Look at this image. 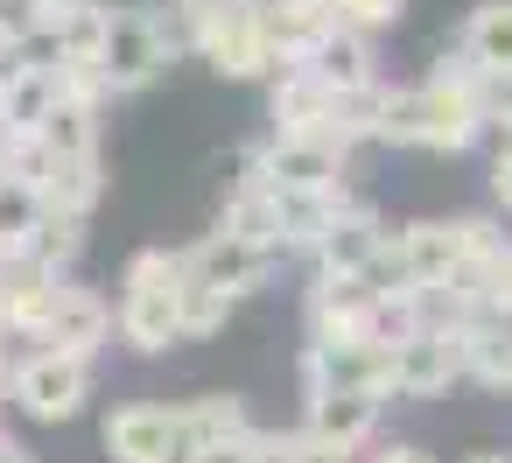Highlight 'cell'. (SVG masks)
Instances as JSON below:
<instances>
[{
  "instance_id": "ac0fdd59",
  "label": "cell",
  "mask_w": 512,
  "mask_h": 463,
  "mask_svg": "<svg viewBox=\"0 0 512 463\" xmlns=\"http://www.w3.org/2000/svg\"><path fill=\"white\" fill-rule=\"evenodd\" d=\"M176 414H183V428L197 435V449H204L211 463H218V456H232V449H239V435L253 428L239 393H197V400H183Z\"/></svg>"
},
{
  "instance_id": "d6986e66",
  "label": "cell",
  "mask_w": 512,
  "mask_h": 463,
  "mask_svg": "<svg viewBox=\"0 0 512 463\" xmlns=\"http://www.w3.org/2000/svg\"><path fill=\"white\" fill-rule=\"evenodd\" d=\"M379 407H386V400H372V393H316L302 428L323 435V442H337V449H358V442L379 428Z\"/></svg>"
},
{
  "instance_id": "f35d334b",
  "label": "cell",
  "mask_w": 512,
  "mask_h": 463,
  "mask_svg": "<svg viewBox=\"0 0 512 463\" xmlns=\"http://www.w3.org/2000/svg\"><path fill=\"white\" fill-rule=\"evenodd\" d=\"M0 253H8V246H0Z\"/></svg>"
},
{
  "instance_id": "7402d4cb",
  "label": "cell",
  "mask_w": 512,
  "mask_h": 463,
  "mask_svg": "<svg viewBox=\"0 0 512 463\" xmlns=\"http://www.w3.org/2000/svg\"><path fill=\"white\" fill-rule=\"evenodd\" d=\"M463 57L477 71H505L512 78V0H477L463 22Z\"/></svg>"
},
{
  "instance_id": "e0dca14e",
  "label": "cell",
  "mask_w": 512,
  "mask_h": 463,
  "mask_svg": "<svg viewBox=\"0 0 512 463\" xmlns=\"http://www.w3.org/2000/svg\"><path fill=\"white\" fill-rule=\"evenodd\" d=\"M106 176H99V155H50L43 162V183H36V204L43 211H64V218H85L99 204Z\"/></svg>"
},
{
  "instance_id": "4fadbf2b",
  "label": "cell",
  "mask_w": 512,
  "mask_h": 463,
  "mask_svg": "<svg viewBox=\"0 0 512 463\" xmlns=\"http://www.w3.org/2000/svg\"><path fill=\"white\" fill-rule=\"evenodd\" d=\"M57 106V85H50V64L43 57H15L0 71V134L8 141H29Z\"/></svg>"
},
{
  "instance_id": "4316f807",
  "label": "cell",
  "mask_w": 512,
  "mask_h": 463,
  "mask_svg": "<svg viewBox=\"0 0 512 463\" xmlns=\"http://www.w3.org/2000/svg\"><path fill=\"white\" fill-rule=\"evenodd\" d=\"M36 211H43V204H36V190H29V183H8V176H0V246H8V253L29 239Z\"/></svg>"
},
{
  "instance_id": "8992f818",
  "label": "cell",
  "mask_w": 512,
  "mask_h": 463,
  "mask_svg": "<svg viewBox=\"0 0 512 463\" xmlns=\"http://www.w3.org/2000/svg\"><path fill=\"white\" fill-rule=\"evenodd\" d=\"M106 337H113V309H106V295L85 288V281H57L50 302H43V316H36V330H29L36 351L85 358V365L106 351Z\"/></svg>"
},
{
  "instance_id": "1f68e13d",
  "label": "cell",
  "mask_w": 512,
  "mask_h": 463,
  "mask_svg": "<svg viewBox=\"0 0 512 463\" xmlns=\"http://www.w3.org/2000/svg\"><path fill=\"white\" fill-rule=\"evenodd\" d=\"M372 463H435V456H428V449H414V442H393V449H379Z\"/></svg>"
},
{
  "instance_id": "3957f363",
  "label": "cell",
  "mask_w": 512,
  "mask_h": 463,
  "mask_svg": "<svg viewBox=\"0 0 512 463\" xmlns=\"http://www.w3.org/2000/svg\"><path fill=\"white\" fill-rule=\"evenodd\" d=\"M176 281H183V253L148 246V253L127 260L113 323H120V337H127L134 351H169V344H183V337H176Z\"/></svg>"
},
{
  "instance_id": "8fae6325",
  "label": "cell",
  "mask_w": 512,
  "mask_h": 463,
  "mask_svg": "<svg viewBox=\"0 0 512 463\" xmlns=\"http://www.w3.org/2000/svg\"><path fill=\"white\" fill-rule=\"evenodd\" d=\"M449 379H463L456 330H435V323H421L414 337H400V344H393V393H407V400H428V393H442Z\"/></svg>"
},
{
  "instance_id": "44dd1931",
  "label": "cell",
  "mask_w": 512,
  "mask_h": 463,
  "mask_svg": "<svg viewBox=\"0 0 512 463\" xmlns=\"http://www.w3.org/2000/svg\"><path fill=\"white\" fill-rule=\"evenodd\" d=\"M15 253H22V260H36L43 274L71 281V267H78V253H85V218H64V211H36V225H29V239H22Z\"/></svg>"
},
{
  "instance_id": "5b68a950",
  "label": "cell",
  "mask_w": 512,
  "mask_h": 463,
  "mask_svg": "<svg viewBox=\"0 0 512 463\" xmlns=\"http://www.w3.org/2000/svg\"><path fill=\"white\" fill-rule=\"evenodd\" d=\"M106 449H113V463H211L197 449V435L183 428V414L162 407V400L113 407L106 414Z\"/></svg>"
},
{
  "instance_id": "52a82bcc",
  "label": "cell",
  "mask_w": 512,
  "mask_h": 463,
  "mask_svg": "<svg viewBox=\"0 0 512 463\" xmlns=\"http://www.w3.org/2000/svg\"><path fill=\"white\" fill-rule=\"evenodd\" d=\"M8 400H15L29 421H71V414L92 400V365H85V358H57V351H29V358L8 372Z\"/></svg>"
},
{
  "instance_id": "30bf717a",
  "label": "cell",
  "mask_w": 512,
  "mask_h": 463,
  "mask_svg": "<svg viewBox=\"0 0 512 463\" xmlns=\"http://www.w3.org/2000/svg\"><path fill=\"white\" fill-rule=\"evenodd\" d=\"M274 267H281V253L246 246V239H225V232H204V239L183 253V274H190V281H204V288H218L225 302L253 295V288H260Z\"/></svg>"
},
{
  "instance_id": "d590c367",
  "label": "cell",
  "mask_w": 512,
  "mask_h": 463,
  "mask_svg": "<svg viewBox=\"0 0 512 463\" xmlns=\"http://www.w3.org/2000/svg\"><path fill=\"white\" fill-rule=\"evenodd\" d=\"M498 148H512V120H505V127H498Z\"/></svg>"
},
{
  "instance_id": "7c38bea8",
  "label": "cell",
  "mask_w": 512,
  "mask_h": 463,
  "mask_svg": "<svg viewBox=\"0 0 512 463\" xmlns=\"http://www.w3.org/2000/svg\"><path fill=\"white\" fill-rule=\"evenodd\" d=\"M372 288L365 281H323L309 288V344H372Z\"/></svg>"
},
{
  "instance_id": "2e32d148",
  "label": "cell",
  "mask_w": 512,
  "mask_h": 463,
  "mask_svg": "<svg viewBox=\"0 0 512 463\" xmlns=\"http://www.w3.org/2000/svg\"><path fill=\"white\" fill-rule=\"evenodd\" d=\"M260 29H267L274 64H302V57H309L337 22H330L323 0H260Z\"/></svg>"
},
{
  "instance_id": "d4e9b609",
  "label": "cell",
  "mask_w": 512,
  "mask_h": 463,
  "mask_svg": "<svg viewBox=\"0 0 512 463\" xmlns=\"http://www.w3.org/2000/svg\"><path fill=\"white\" fill-rule=\"evenodd\" d=\"M225 316H232V302L218 295V288H204V281H176V337L183 344H197V337H218L225 330Z\"/></svg>"
},
{
  "instance_id": "484cf974",
  "label": "cell",
  "mask_w": 512,
  "mask_h": 463,
  "mask_svg": "<svg viewBox=\"0 0 512 463\" xmlns=\"http://www.w3.org/2000/svg\"><path fill=\"white\" fill-rule=\"evenodd\" d=\"M323 8H330V22H337V29L372 36V29H393V22L407 15V0H323Z\"/></svg>"
},
{
  "instance_id": "83f0119b",
  "label": "cell",
  "mask_w": 512,
  "mask_h": 463,
  "mask_svg": "<svg viewBox=\"0 0 512 463\" xmlns=\"http://www.w3.org/2000/svg\"><path fill=\"white\" fill-rule=\"evenodd\" d=\"M477 302L491 316H512V246H498L484 267H477Z\"/></svg>"
},
{
  "instance_id": "603a6c76",
  "label": "cell",
  "mask_w": 512,
  "mask_h": 463,
  "mask_svg": "<svg viewBox=\"0 0 512 463\" xmlns=\"http://www.w3.org/2000/svg\"><path fill=\"white\" fill-rule=\"evenodd\" d=\"M218 232H225V239H246V246H267V253H281V225H274V190H267V183L225 190Z\"/></svg>"
},
{
  "instance_id": "f1b7e54d",
  "label": "cell",
  "mask_w": 512,
  "mask_h": 463,
  "mask_svg": "<svg viewBox=\"0 0 512 463\" xmlns=\"http://www.w3.org/2000/svg\"><path fill=\"white\" fill-rule=\"evenodd\" d=\"M225 463H295L288 428H246V435H239V449H232Z\"/></svg>"
},
{
  "instance_id": "7a4b0ae2",
  "label": "cell",
  "mask_w": 512,
  "mask_h": 463,
  "mask_svg": "<svg viewBox=\"0 0 512 463\" xmlns=\"http://www.w3.org/2000/svg\"><path fill=\"white\" fill-rule=\"evenodd\" d=\"M505 246V232L477 211V218H421V225H400L393 232V267H400V281L414 288V295H428V288H442V281H456L463 267H477V260H491Z\"/></svg>"
},
{
  "instance_id": "277c9868",
  "label": "cell",
  "mask_w": 512,
  "mask_h": 463,
  "mask_svg": "<svg viewBox=\"0 0 512 463\" xmlns=\"http://www.w3.org/2000/svg\"><path fill=\"white\" fill-rule=\"evenodd\" d=\"M169 36H162V22L148 15V8H113L106 15V36H99V85H106V99L113 92H148L162 71H169Z\"/></svg>"
},
{
  "instance_id": "8d00e7d4",
  "label": "cell",
  "mask_w": 512,
  "mask_h": 463,
  "mask_svg": "<svg viewBox=\"0 0 512 463\" xmlns=\"http://www.w3.org/2000/svg\"><path fill=\"white\" fill-rule=\"evenodd\" d=\"M0 449H15V435H8V428H0Z\"/></svg>"
},
{
  "instance_id": "6da1fadb",
  "label": "cell",
  "mask_w": 512,
  "mask_h": 463,
  "mask_svg": "<svg viewBox=\"0 0 512 463\" xmlns=\"http://www.w3.org/2000/svg\"><path fill=\"white\" fill-rule=\"evenodd\" d=\"M372 141L463 155V148H477V141H484V120H477V106H470V92H463V85H449V78H421V85L379 92Z\"/></svg>"
},
{
  "instance_id": "ffe728a7",
  "label": "cell",
  "mask_w": 512,
  "mask_h": 463,
  "mask_svg": "<svg viewBox=\"0 0 512 463\" xmlns=\"http://www.w3.org/2000/svg\"><path fill=\"white\" fill-rule=\"evenodd\" d=\"M456 351H463V372L470 379L512 386V316H470L456 330Z\"/></svg>"
},
{
  "instance_id": "836d02e7",
  "label": "cell",
  "mask_w": 512,
  "mask_h": 463,
  "mask_svg": "<svg viewBox=\"0 0 512 463\" xmlns=\"http://www.w3.org/2000/svg\"><path fill=\"white\" fill-rule=\"evenodd\" d=\"M8 372H15V365H8V344H0V400H8Z\"/></svg>"
},
{
  "instance_id": "ba28073f",
  "label": "cell",
  "mask_w": 512,
  "mask_h": 463,
  "mask_svg": "<svg viewBox=\"0 0 512 463\" xmlns=\"http://www.w3.org/2000/svg\"><path fill=\"white\" fill-rule=\"evenodd\" d=\"M260 162V183L267 190H302V197H323L337 183H351V155L330 148V141H309V134H274L253 148Z\"/></svg>"
},
{
  "instance_id": "9a60e30c",
  "label": "cell",
  "mask_w": 512,
  "mask_h": 463,
  "mask_svg": "<svg viewBox=\"0 0 512 463\" xmlns=\"http://www.w3.org/2000/svg\"><path fill=\"white\" fill-rule=\"evenodd\" d=\"M302 71H309L323 92H337V99L379 85V71H372V36H351V29H330V36L302 57Z\"/></svg>"
},
{
  "instance_id": "f546056e",
  "label": "cell",
  "mask_w": 512,
  "mask_h": 463,
  "mask_svg": "<svg viewBox=\"0 0 512 463\" xmlns=\"http://www.w3.org/2000/svg\"><path fill=\"white\" fill-rule=\"evenodd\" d=\"M288 449H295V463H351L358 456V449H337V442H323L309 428H288Z\"/></svg>"
},
{
  "instance_id": "4dcf8cb0",
  "label": "cell",
  "mask_w": 512,
  "mask_h": 463,
  "mask_svg": "<svg viewBox=\"0 0 512 463\" xmlns=\"http://www.w3.org/2000/svg\"><path fill=\"white\" fill-rule=\"evenodd\" d=\"M491 197L512 211V148H498V155H491Z\"/></svg>"
},
{
  "instance_id": "d6a6232c",
  "label": "cell",
  "mask_w": 512,
  "mask_h": 463,
  "mask_svg": "<svg viewBox=\"0 0 512 463\" xmlns=\"http://www.w3.org/2000/svg\"><path fill=\"white\" fill-rule=\"evenodd\" d=\"M0 463H36V456H29V449L15 442V449H0Z\"/></svg>"
},
{
  "instance_id": "74e56055",
  "label": "cell",
  "mask_w": 512,
  "mask_h": 463,
  "mask_svg": "<svg viewBox=\"0 0 512 463\" xmlns=\"http://www.w3.org/2000/svg\"><path fill=\"white\" fill-rule=\"evenodd\" d=\"M22 8H29V0H22Z\"/></svg>"
},
{
  "instance_id": "9c48e42d",
  "label": "cell",
  "mask_w": 512,
  "mask_h": 463,
  "mask_svg": "<svg viewBox=\"0 0 512 463\" xmlns=\"http://www.w3.org/2000/svg\"><path fill=\"white\" fill-rule=\"evenodd\" d=\"M302 393H372L393 400V351L386 344H302Z\"/></svg>"
},
{
  "instance_id": "5bb4252c",
  "label": "cell",
  "mask_w": 512,
  "mask_h": 463,
  "mask_svg": "<svg viewBox=\"0 0 512 463\" xmlns=\"http://www.w3.org/2000/svg\"><path fill=\"white\" fill-rule=\"evenodd\" d=\"M379 246H386V225L372 218V204H358V211H344L316 239V267H323V281H365V267L379 260Z\"/></svg>"
},
{
  "instance_id": "e575fe53",
  "label": "cell",
  "mask_w": 512,
  "mask_h": 463,
  "mask_svg": "<svg viewBox=\"0 0 512 463\" xmlns=\"http://www.w3.org/2000/svg\"><path fill=\"white\" fill-rule=\"evenodd\" d=\"M470 463H512V456H505V449H477Z\"/></svg>"
},
{
  "instance_id": "cb8c5ba5",
  "label": "cell",
  "mask_w": 512,
  "mask_h": 463,
  "mask_svg": "<svg viewBox=\"0 0 512 463\" xmlns=\"http://www.w3.org/2000/svg\"><path fill=\"white\" fill-rule=\"evenodd\" d=\"M36 141H43V155H99V106L57 99L50 120L36 127Z\"/></svg>"
}]
</instances>
